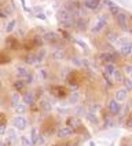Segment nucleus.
<instances>
[{
	"label": "nucleus",
	"instance_id": "obj_40",
	"mask_svg": "<svg viewBox=\"0 0 132 146\" xmlns=\"http://www.w3.org/2000/svg\"><path fill=\"white\" fill-rule=\"evenodd\" d=\"M6 131H7V125H6V123H1V124H0V137H1V135H4V134H6Z\"/></svg>",
	"mask_w": 132,
	"mask_h": 146
},
{
	"label": "nucleus",
	"instance_id": "obj_23",
	"mask_svg": "<svg viewBox=\"0 0 132 146\" xmlns=\"http://www.w3.org/2000/svg\"><path fill=\"white\" fill-rule=\"evenodd\" d=\"M15 26H16V19H11V21H8V24L6 25V32L7 33L14 32Z\"/></svg>",
	"mask_w": 132,
	"mask_h": 146
},
{
	"label": "nucleus",
	"instance_id": "obj_51",
	"mask_svg": "<svg viewBox=\"0 0 132 146\" xmlns=\"http://www.w3.org/2000/svg\"><path fill=\"white\" fill-rule=\"evenodd\" d=\"M4 3V0H0V4H3Z\"/></svg>",
	"mask_w": 132,
	"mask_h": 146
},
{
	"label": "nucleus",
	"instance_id": "obj_37",
	"mask_svg": "<svg viewBox=\"0 0 132 146\" xmlns=\"http://www.w3.org/2000/svg\"><path fill=\"white\" fill-rule=\"evenodd\" d=\"M70 104H76L77 101H79V92H73L72 95H70Z\"/></svg>",
	"mask_w": 132,
	"mask_h": 146
},
{
	"label": "nucleus",
	"instance_id": "obj_53",
	"mask_svg": "<svg viewBox=\"0 0 132 146\" xmlns=\"http://www.w3.org/2000/svg\"><path fill=\"white\" fill-rule=\"evenodd\" d=\"M54 146H62V145H54Z\"/></svg>",
	"mask_w": 132,
	"mask_h": 146
},
{
	"label": "nucleus",
	"instance_id": "obj_1",
	"mask_svg": "<svg viewBox=\"0 0 132 146\" xmlns=\"http://www.w3.org/2000/svg\"><path fill=\"white\" fill-rule=\"evenodd\" d=\"M116 22H117V25L123 29V31H128V24H129V17L127 15V13H124V11H121L118 15H116Z\"/></svg>",
	"mask_w": 132,
	"mask_h": 146
},
{
	"label": "nucleus",
	"instance_id": "obj_39",
	"mask_svg": "<svg viewBox=\"0 0 132 146\" xmlns=\"http://www.w3.org/2000/svg\"><path fill=\"white\" fill-rule=\"evenodd\" d=\"M40 79L41 80H47L48 79V72L46 69H41L40 70Z\"/></svg>",
	"mask_w": 132,
	"mask_h": 146
},
{
	"label": "nucleus",
	"instance_id": "obj_49",
	"mask_svg": "<svg viewBox=\"0 0 132 146\" xmlns=\"http://www.w3.org/2000/svg\"><path fill=\"white\" fill-rule=\"evenodd\" d=\"M1 91H3V84L0 83V94H1Z\"/></svg>",
	"mask_w": 132,
	"mask_h": 146
},
{
	"label": "nucleus",
	"instance_id": "obj_14",
	"mask_svg": "<svg viewBox=\"0 0 132 146\" xmlns=\"http://www.w3.org/2000/svg\"><path fill=\"white\" fill-rule=\"evenodd\" d=\"M22 101H24V104L25 105H28V106H30L34 104V94L33 92H25L24 95H22Z\"/></svg>",
	"mask_w": 132,
	"mask_h": 146
},
{
	"label": "nucleus",
	"instance_id": "obj_38",
	"mask_svg": "<svg viewBox=\"0 0 132 146\" xmlns=\"http://www.w3.org/2000/svg\"><path fill=\"white\" fill-rule=\"evenodd\" d=\"M33 79H34V77H33V74H32V73H29V74H28V76H26V77L24 79L25 84H32V83H33Z\"/></svg>",
	"mask_w": 132,
	"mask_h": 146
},
{
	"label": "nucleus",
	"instance_id": "obj_19",
	"mask_svg": "<svg viewBox=\"0 0 132 146\" xmlns=\"http://www.w3.org/2000/svg\"><path fill=\"white\" fill-rule=\"evenodd\" d=\"M14 110H15V113L18 116H24L26 113V110H28V105H25V104H19V105H16L14 108Z\"/></svg>",
	"mask_w": 132,
	"mask_h": 146
},
{
	"label": "nucleus",
	"instance_id": "obj_47",
	"mask_svg": "<svg viewBox=\"0 0 132 146\" xmlns=\"http://www.w3.org/2000/svg\"><path fill=\"white\" fill-rule=\"evenodd\" d=\"M65 146H77V143H76V142H69V143H66Z\"/></svg>",
	"mask_w": 132,
	"mask_h": 146
},
{
	"label": "nucleus",
	"instance_id": "obj_18",
	"mask_svg": "<svg viewBox=\"0 0 132 146\" xmlns=\"http://www.w3.org/2000/svg\"><path fill=\"white\" fill-rule=\"evenodd\" d=\"M40 109L43 112H50L52 109V105H51V102H50L48 99L43 98V99H40Z\"/></svg>",
	"mask_w": 132,
	"mask_h": 146
},
{
	"label": "nucleus",
	"instance_id": "obj_50",
	"mask_svg": "<svg viewBox=\"0 0 132 146\" xmlns=\"http://www.w3.org/2000/svg\"><path fill=\"white\" fill-rule=\"evenodd\" d=\"M129 24H131V25H132V15H131V17H129Z\"/></svg>",
	"mask_w": 132,
	"mask_h": 146
},
{
	"label": "nucleus",
	"instance_id": "obj_15",
	"mask_svg": "<svg viewBox=\"0 0 132 146\" xmlns=\"http://www.w3.org/2000/svg\"><path fill=\"white\" fill-rule=\"evenodd\" d=\"M99 4H100V0H85L84 1V6L87 10H96L99 7Z\"/></svg>",
	"mask_w": 132,
	"mask_h": 146
},
{
	"label": "nucleus",
	"instance_id": "obj_4",
	"mask_svg": "<svg viewBox=\"0 0 132 146\" xmlns=\"http://www.w3.org/2000/svg\"><path fill=\"white\" fill-rule=\"evenodd\" d=\"M76 131L72 128V127H69L67 124L66 125H63V127H61L59 130L57 131V137L61 139H65V138H69V137H72Z\"/></svg>",
	"mask_w": 132,
	"mask_h": 146
},
{
	"label": "nucleus",
	"instance_id": "obj_32",
	"mask_svg": "<svg viewBox=\"0 0 132 146\" xmlns=\"http://www.w3.org/2000/svg\"><path fill=\"white\" fill-rule=\"evenodd\" d=\"M127 41H128V39H127V37H118V39L116 40V46H117L118 48H121V47H123Z\"/></svg>",
	"mask_w": 132,
	"mask_h": 146
},
{
	"label": "nucleus",
	"instance_id": "obj_22",
	"mask_svg": "<svg viewBox=\"0 0 132 146\" xmlns=\"http://www.w3.org/2000/svg\"><path fill=\"white\" fill-rule=\"evenodd\" d=\"M85 119L90 123H92V124H96L98 123V116H96V113H92V112H87L85 113Z\"/></svg>",
	"mask_w": 132,
	"mask_h": 146
},
{
	"label": "nucleus",
	"instance_id": "obj_26",
	"mask_svg": "<svg viewBox=\"0 0 132 146\" xmlns=\"http://www.w3.org/2000/svg\"><path fill=\"white\" fill-rule=\"evenodd\" d=\"M109 13H110V15L116 17V15H118V14L121 13V8L118 7L117 4H114V6H112V7H109Z\"/></svg>",
	"mask_w": 132,
	"mask_h": 146
},
{
	"label": "nucleus",
	"instance_id": "obj_42",
	"mask_svg": "<svg viewBox=\"0 0 132 146\" xmlns=\"http://www.w3.org/2000/svg\"><path fill=\"white\" fill-rule=\"evenodd\" d=\"M125 127H127V128H132V114L128 116V119H127V121H125Z\"/></svg>",
	"mask_w": 132,
	"mask_h": 146
},
{
	"label": "nucleus",
	"instance_id": "obj_31",
	"mask_svg": "<svg viewBox=\"0 0 132 146\" xmlns=\"http://www.w3.org/2000/svg\"><path fill=\"white\" fill-rule=\"evenodd\" d=\"M43 37H41V36H34V37H33L32 39V43L33 44H34V46H37V47H40L41 44H43Z\"/></svg>",
	"mask_w": 132,
	"mask_h": 146
},
{
	"label": "nucleus",
	"instance_id": "obj_21",
	"mask_svg": "<svg viewBox=\"0 0 132 146\" xmlns=\"http://www.w3.org/2000/svg\"><path fill=\"white\" fill-rule=\"evenodd\" d=\"M25 86H26V84H25V81L21 80V79L15 80V81H14V84H13V87H14V88H15V91H18V92H19V91H22V90L25 88Z\"/></svg>",
	"mask_w": 132,
	"mask_h": 146
},
{
	"label": "nucleus",
	"instance_id": "obj_45",
	"mask_svg": "<svg viewBox=\"0 0 132 146\" xmlns=\"http://www.w3.org/2000/svg\"><path fill=\"white\" fill-rule=\"evenodd\" d=\"M105 3H106L107 7H112V6H114V3H113L112 0H105Z\"/></svg>",
	"mask_w": 132,
	"mask_h": 146
},
{
	"label": "nucleus",
	"instance_id": "obj_41",
	"mask_svg": "<svg viewBox=\"0 0 132 146\" xmlns=\"http://www.w3.org/2000/svg\"><path fill=\"white\" fill-rule=\"evenodd\" d=\"M72 64L76 66H82V59H79V58H73L72 59Z\"/></svg>",
	"mask_w": 132,
	"mask_h": 146
},
{
	"label": "nucleus",
	"instance_id": "obj_34",
	"mask_svg": "<svg viewBox=\"0 0 132 146\" xmlns=\"http://www.w3.org/2000/svg\"><path fill=\"white\" fill-rule=\"evenodd\" d=\"M124 72L127 73L128 79H131V80H132V64H131V65H125V68H124Z\"/></svg>",
	"mask_w": 132,
	"mask_h": 146
},
{
	"label": "nucleus",
	"instance_id": "obj_8",
	"mask_svg": "<svg viewBox=\"0 0 132 146\" xmlns=\"http://www.w3.org/2000/svg\"><path fill=\"white\" fill-rule=\"evenodd\" d=\"M16 128H10V130H7V142L8 146L10 145H13V143H15L16 141H18V135H16Z\"/></svg>",
	"mask_w": 132,
	"mask_h": 146
},
{
	"label": "nucleus",
	"instance_id": "obj_5",
	"mask_svg": "<svg viewBox=\"0 0 132 146\" xmlns=\"http://www.w3.org/2000/svg\"><path fill=\"white\" fill-rule=\"evenodd\" d=\"M13 125L16 130H25L28 127V120L25 116H15L13 119Z\"/></svg>",
	"mask_w": 132,
	"mask_h": 146
},
{
	"label": "nucleus",
	"instance_id": "obj_52",
	"mask_svg": "<svg viewBox=\"0 0 132 146\" xmlns=\"http://www.w3.org/2000/svg\"><path fill=\"white\" fill-rule=\"evenodd\" d=\"M0 43H1V35H0Z\"/></svg>",
	"mask_w": 132,
	"mask_h": 146
},
{
	"label": "nucleus",
	"instance_id": "obj_12",
	"mask_svg": "<svg viewBox=\"0 0 132 146\" xmlns=\"http://www.w3.org/2000/svg\"><path fill=\"white\" fill-rule=\"evenodd\" d=\"M41 37H43V40H44V41H48V43H51V41L58 40V33L48 31V32L43 33V36H41Z\"/></svg>",
	"mask_w": 132,
	"mask_h": 146
},
{
	"label": "nucleus",
	"instance_id": "obj_44",
	"mask_svg": "<svg viewBox=\"0 0 132 146\" xmlns=\"http://www.w3.org/2000/svg\"><path fill=\"white\" fill-rule=\"evenodd\" d=\"M7 14H6V11H4V10H3V8H1V10H0V18H7Z\"/></svg>",
	"mask_w": 132,
	"mask_h": 146
},
{
	"label": "nucleus",
	"instance_id": "obj_13",
	"mask_svg": "<svg viewBox=\"0 0 132 146\" xmlns=\"http://www.w3.org/2000/svg\"><path fill=\"white\" fill-rule=\"evenodd\" d=\"M120 50V52L123 54V55H125V57H128V55H131L132 54V41L131 40H128L125 44H124L121 48H118Z\"/></svg>",
	"mask_w": 132,
	"mask_h": 146
},
{
	"label": "nucleus",
	"instance_id": "obj_9",
	"mask_svg": "<svg viewBox=\"0 0 132 146\" xmlns=\"http://www.w3.org/2000/svg\"><path fill=\"white\" fill-rule=\"evenodd\" d=\"M15 73H16V77L18 79H21V80H24L25 77L30 73V70L26 68V66L24 65H19V66H16V69H15Z\"/></svg>",
	"mask_w": 132,
	"mask_h": 146
},
{
	"label": "nucleus",
	"instance_id": "obj_48",
	"mask_svg": "<svg viewBox=\"0 0 132 146\" xmlns=\"http://www.w3.org/2000/svg\"><path fill=\"white\" fill-rule=\"evenodd\" d=\"M19 1H21V3H22V6H24V8H25V10H26V11H29V10H28V8H26V4H25V0H19Z\"/></svg>",
	"mask_w": 132,
	"mask_h": 146
},
{
	"label": "nucleus",
	"instance_id": "obj_20",
	"mask_svg": "<svg viewBox=\"0 0 132 146\" xmlns=\"http://www.w3.org/2000/svg\"><path fill=\"white\" fill-rule=\"evenodd\" d=\"M39 138H40V135H39L37 130H36V128H32V131H30V141H32L33 146L37 145V142H39Z\"/></svg>",
	"mask_w": 132,
	"mask_h": 146
},
{
	"label": "nucleus",
	"instance_id": "obj_29",
	"mask_svg": "<svg viewBox=\"0 0 132 146\" xmlns=\"http://www.w3.org/2000/svg\"><path fill=\"white\" fill-rule=\"evenodd\" d=\"M106 37H107V40H110V43H116V40L118 39V35L116 32H113V31H110V32H107Z\"/></svg>",
	"mask_w": 132,
	"mask_h": 146
},
{
	"label": "nucleus",
	"instance_id": "obj_7",
	"mask_svg": "<svg viewBox=\"0 0 132 146\" xmlns=\"http://www.w3.org/2000/svg\"><path fill=\"white\" fill-rule=\"evenodd\" d=\"M127 98H128V90L125 88H118L117 91H116L114 94V99L117 101V102H124V101H127Z\"/></svg>",
	"mask_w": 132,
	"mask_h": 146
},
{
	"label": "nucleus",
	"instance_id": "obj_28",
	"mask_svg": "<svg viewBox=\"0 0 132 146\" xmlns=\"http://www.w3.org/2000/svg\"><path fill=\"white\" fill-rule=\"evenodd\" d=\"M52 58H54V59H63V58H65L63 50H55V51L52 52Z\"/></svg>",
	"mask_w": 132,
	"mask_h": 146
},
{
	"label": "nucleus",
	"instance_id": "obj_33",
	"mask_svg": "<svg viewBox=\"0 0 132 146\" xmlns=\"http://www.w3.org/2000/svg\"><path fill=\"white\" fill-rule=\"evenodd\" d=\"M123 84H124V87H125V90H128V91H131L132 90V80L131 79H124V81H123Z\"/></svg>",
	"mask_w": 132,
	"mask_h": 146
},
{
	"label": "nucleus",
	"instance_id": "obj_43",
	"mask_svg": "<svg viewBox=\"0 0 132 146\" xmlns=\"http://www.w3.org/2000/svg\"><path fill=\"white\" fill-rule=\"evenodd\" d=\"M36 18H39V19H43V21H47V17L44 15L43 13H39V14H36Z\"/></svg>",
	"mask_w": 132,
	"mask_h": 146
},
{
	"label": "nucleus",
	"instance_id": "obj_2",
	"mask_svg": "<svg viewBox=\"0 0 132 146\" xmlns=\"http://www.w3.org/2000/svg\"><path fill=\"white\" fill-rule=\"evenodd\" d=\"M106 25H107V18L105 15H100L96 19V22L94 24V26H92V29H91V32L92 33H99V32H102L105 28H106Z\"/></svg>",
	"mask_w": 132,
	"mask_h": 146
},
{
	"label": "nucleus",
	"instance_id": "obj_46",
	"mask_svg": "<svg viewBox=\"0 0 132 146\" xmlns=\"http://www.w3.org/2000/svg\"><path fill=\"white\" fill-rule=\"evenodd\" d=\"M0 146H8V143L6 141H1V139H0Z\"/></svg>",
	"mask_w": 132,
	"mask_h": 146
},
{
	"label": "nucleus",
	"instance_id": "obj_10",
	"mask_svg": "<svg viewBox=\"0 0 132 146\" xmlns=\"http://www.w3.org/2000/svg\"><path fill=\"white\" fill-rule=\"evenodd\" d=\"M25 62L28 64V65H33V66H37L40 65L41 62L39 61V58H37V54H28L26 57H25Z\"/></svg>",
	"mask_w": 132,
	"mask_h": 146
},
{
	"label": "nucleus",
	"instance_id": "obj_17",
	"mask_svg": "<svg viewBox=\"0 0 132 146\" xmlns=\"http://www.w3.org/2000/svg\"><path fill=\"white\" fill-rule=\"evenodd\" d=\"M117 70V68H116L114 64H105V68H103V73H106L107 76H113L114 72Z\"/></svg>",
	"mask_w": 132,
	"mask_h": 146
},
{
	"label": "nucleus",
	"instance_id": "obj_11",
	"mask_svg": "<svg viewBox=\"0 0 132 146\" xmlns=\"http://www.w3.org/2000/svg\"><path fill=\"white\" fill-rule=\"evenodd\" d=\"M21 94L18 92V91H13L11 94H10V105L14 106L15 108L16 105H19L21 104Z\"/></svg>",
	"mask_w": 132,
	"mask_h": 146
},
{
	"label": "nucleus",
	"instance_id": "obj_6",
	"mask_svg": "<svg viewBox=\"0 0 132 146\" xmlns=\"http://www.w3.org/2000/svg\"><path fill=\"white\" fill-rule=\"evenodd\" d=\"M99 59L102 62H105V64H114L117 61V55H116V52H109L107 51V52H102Z\"/></svg>",
	"mask_w": 132,
	"mask_h": 146
},
{
	"label": "nucleus",
	"instance_id": "obj_36",
	"mask_svg": "<svg viewBox=\"0 0 132 146\" xmlns=\"http://www.w3.org/2000/svg\"><path fill=\"white\" fill-rule=\"evenodd\" d=\"M46 55H47L46 50H40V51L37 52V58H39V61H40V62H43V61H44V58H46Z\"/></svg>",
	"mask_w": 132,
	"mask_h": 146
},
{
	"label": "nucleus",
	"instance_id": "obj_3",
	"mask_svg": "<svg viewBox=\"0 0 132 146\" xmlns=\"http://www.w3.org/2000/svg\"><path fill=\"white\" fill-rule=\"evenodd\" d=\"M121 109H123L121 104H120V102H117L116 99H110V101H109V104H107V110H109V113L112 114V116H117V114H120Z\"/></svg>",
	"mask_w": 132,
	"mask_h": 146
},
{
	"label": "nucleus",
	"instance_id": "obj_25",
	"mask_svg": "<svg viewBox=\"0 0 132 146\" xmlns=\"http://www.w3.org/2000/svg\"><path fill=\"white\" fill-rule=\"evenodd\" d=\"M19 142H21V146H33L30 138L29 137H25V135L19 137Z\"/></svg>",
	"mask_w": 132,
	"mask_h": 146
},
{
	"label": "nucleus",
	"instance_id": "obj_24",
	"mask_svg": "<svg viewBox=\"0 0 132 146\" xmlns=\"http://www.w3.org/2000/svg\"><path fill=\"white\" fill-rule=\"evenodd\" d=\"M3 10L6 11V14H7V15H11V14L14 13V10H15V7H14L13 1H7V4L4 6V8H3Z\"/></svg>",
	"mask_w": 132,
	"mask_h": 146
},
{
	"label": "nucleus",
	"instance_id": "obj_30",
	"mask_svg": "<svg viewBox=\"0 0 132 146\" xmlns=\"http://www.w3.org/2000/svg\"><path fill=\"white\" fill-rule=\"evenodd\" d=\"M113 79H114V81H117V83H120V81H124V77H123V73H121V70H116L114 74H113Z\"/></svg>",
	"mask_w": 132,
	"mask_h": 146
},
{
	"label": "nucleus",
	"instance_id": "obj_35",
	"mask_svg": "<svg viewBox=\"0 0 132 146\" xmlns=\"http://www.w3.org/2000/svg\"><path fill=\"white\" fill-rule=\"evenodd\" d=\"M98 109H100V106H99L98 104H91V105L88 106V112H92V113H96Z\"/></svg>",
	"mask_w": 132,
	"mask_h": 146
},
{
	"label": "nucleus",
	"instance_id": "obj_16",
	"mask_svg": "<svg viewBox=\"0 0 132 146\" xmlns=\"http://www.w3.org/2000/svg\"><path fill=\"white\" fill-rule=\"evenodd\" d=\"M69 127H72L74 131L76 128H79V127H81V121L79 120V117H69L67 119V123H66Z\"/></svg>",
	"mask_w": 132,
	"mask_h": 146
},
{
	"label": "nucleus",
	"instance_id": "obj_27",
	"mask_svg": "<svg viewBox=\"0 0 132 146\" xmlns=\"http://www.w3.org/2000/svg\"><path fill=\"white\" fill-rule=\"evenodd\" d=\"M85 19H82V18H79V19H74V26L76 28H79V29H85Z\"/></svg>",
	"mask_w": 132,
	"mask_h": 146
}]
</instances>
